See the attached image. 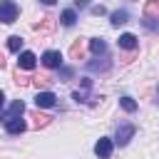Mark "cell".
I'll list each match as a JSON object with an SVG mask.
<instances>
[{
    "instance_id": "cell-1",
    "label": "cell",
    "mask_w": 159,
    "mask_h": 159,
    "mask_svg": "<svg viewBox=\"0 0 159 159\" xmlns=\"http://www.w3.org/2000/svg\"><path fill=\"white\" fill-rule=\"evenodd\" d=\"M17 15H20V10H17V5H15L12 0H2V2H0V22L10 25V22L17 20Z\"/></svg>"
},
{
    "instance_id": "cell-2",
    "label": "cell",
    "mask_w": 159,
    "mask_h": 159,
    "mask_svg": "<svg viewBox=\"0 0 159 159\" xmlns=\"http://www.w3.org/2000/svg\"><path fill=\"white\" fill-rule=\"evenodd\" d=\"M134 132H137V129H134V124H119V129H117V144H119V147H124V144L134 137Z\"/></svg>"
},
{
    "instance_id": "cell-3",
    "label": "cell",
    "mask_w": 159,
    "mask_h": 159,
    "mask_svg": "<svg viewBox=\"0 0 159 159\" xmlns=\"http://www.w3.org/2000/svg\"><path fill=\"white\" fill-rule=\"evenodd\" d=\"M94 154H97L99 159H109V154H112V139L99 137V142L94 144Z\"/></svg>"
},
{
    "instance_id": "cell-4",
    "label": "cell",
    "mask_w": 159,
    "mask_h": 159,
    "mask_svg": "<svg viewBox=\"0 0 159 159\" xmlns=\"http://www.w3.org/2000/svg\"><path fill=\"white\" fill-rule=\"evenodd\" d=\"M42 65L45 67H62V55L60 52H55V50H47L45 55H42Z\"/></svg>"
},
{
    "instance_id": "cell-5",
    "label": "cell",
    "mask_w": 159,
    "mask_h": 159,
    "mask_svg": "<svg viewBox=\"0 0 159 159\" xmlns=\"http://www.w3.org/2000/svg\"><path fill=\"white\" fill-rule=\"evenodd\" d=\"M55 102H57V97L52 92H47V89H40L37 97H35V104L37 107H55Z\"/></svg>"
},
{
    "instance_id": "cell-6",
    "label": "cell",
    "mask_w": 159,
    "mask_h": 159,
    "mask_svg": "<svg viewBox=\"0 0 159 159\" xmlns=\"http://www.w3.org/2000/svg\"><path fill=\"white\" fill-rule=\"evenodd\" d=\"M5 129H7L10 134H22V132L27 129V124H25L20 117H10V119H5Z\"/></svg>"
},
{
    "instance_id": "cell-7",
    "label": "cell",
    "mask_w": 159,
    "mask_h": 159,
    "mask_svg": "<svg viewBox=\"0 0 159 159\" xmlns=\"http://www.w3.org/2000/svg\"><path fill=\"white\" fill-rule=\"evenodd\" d=\"M30 119H32V127H35V129H40V127H47L52 117L42 114V112H40V107H37V112H30Z\"/></svg>"
},
{
    "instance_id": "cell-8",
    "label": "cell",
    "mask_w": 159,
    "mask_h": 159,
    "mask_svg": "<svg viewBox=\"0 0 159 159\" xmlns=\"http://www.w3.org/2000/svg\"><path fill=\"white\" fill-rule=\"evenodd\" d=\"M17 62H20V70H32L35 62H37V57H35L32 52L25 50V52H20V60H17Z\"/></svg>"
},
{
    "instance_id": "cell-9",
    "label": "cell",
    "mask_w": 159,
    "mask_h": 159,
    "mask_svg": "<svg viewBox=\"0 0 159 159\" xmlns=\"http://www.w3.org/2000/svg\"><path fill=\"white\" fill-rule=\"evenodd\" d=\"M25 112V102L22 99H15L10 107H7V112H5V119H10V117H20Z\"/></svg>"
},
{
    "instance_id": "cell-10",
    "label": "cell",
    "mask_w": 159,
    "mask_h": 159,
    "mask_svg": "<svg viewBox=\"0 0 159 159\" xmlns=\"http://www.w3.org/2000/svg\"><path fill=\"white\" fill-rule=\"evenodd\" d=\"M144 17L159 20V0H147V5H144Z\"/></svg>"
},
{
    "instance_id": "cell-11",
    "label": "cell",
    "mask_w": 159,
    "mask_h": 159,
    "mask_svg": "<svg viewBox=\"0 0 159 159\" xmlns=\"http://www.w3.org/2000/svg\"><path fill=\"white\" fill-rule=\"evenodd\" d=\"M119 47H124V50H134L137 47V37L132 35V32H124V35H119Z\"/></svg>"
},
{
    "instance_id": "cell-12",
    "label": "cell",
    "mask_w": 159,
    "mask_h": 159,
    "mask_svg": "<svg viewBox=\"0 0 159 159\" xmlns=\"http://www.w3.org/2000/svg\"><path fill=\"white\" fill-rule=\"evenodd\" d=\"M75 20H77V15H75V10H65V12L60 15V22H62L65 27H72V25H75Z\"/></svg>"
},
{
    "instance_id": "cell-13",
    "label": "cell",
    "mask_w": 159,
    "mask_h": 159,
    "mask_svg": "<svg viewBox=\"0 0 159 159\" xmlns=\"http://www.w3.org/2000/svg\"><path fill=\"white\" fill-rule=\"evenodd\" d=\"M89 50H92L94 55H104V52H107V45H104V40L97 37V40H89Z\"/></svg>"
},
{
    "instance_id": "cell-14",
    "label": "cell",
    "mask_w": 159,
    "mask_h": 159,
    "mask_svg": "<svg viewBox=\"0 0 159 159\" xmlns=\"http://www.w3.org/2000/svg\"><path fill=\"white\" fill-rule=\"evenodd\" d=\"M32 84H35L37 89H45V87L52 84V77H47V75H37V77H32Z\"/></svg>"
},
{
    "instance_id": "cell-15",
    "label": "cell",
    "mask_w": 159,
    "mask_h": 159,
    "mask_svg": "<svg viewBox=\"0 0 159 159\" xmlns=\"http://www.w3.org/2000/svg\"><path fill=\"white\" fill-rule=\"evenodd\" d=\"M127 17H129V15H127V10H117V12H112V25H114V27H119V25H124V22H127Z\"/></svg>"
},
{
    "instance_id": "cell-16",
    "label": "cell",
    "mask_w": 159,
    "mask_h": 159,
    "mask_svg": "<svg viewBox=\"0 0 159 159\" xmlns=\"http://www.w3.org/2000/svg\"><path fill=\"white\" fill-rule=\"evenodd\" d=\"M7 47H10L12 52H20V50H22V37H20V35L7 37Z\"/></svg>"
},
{
    "instance_id": "cell-17",
    "label": "cell",
    "mask_w": 159,
    "mask_h": 159,
    "mask_svg": "<svg viewBox=\"0 0 159 159\" xmlns=\"http://www.w3.org/2000/svg\"><path fill=\"white\" fill-rule=\"evenodd\" d=\"M82 52H84V47H82V42L77 40V42L70 47V57H72V60H80V57H82Z\"/></svg>"
},
{
    "instance_id": "cell-18",
    "label": "cell",
    "mask_w": 159,
    "mask_h": 159,
    "mask_svg": "<svg viewBox=\"0 0 159 159\" xmlns=\"http://www.w3.org/2000/svg\"><path fill=\"white\" fill-rule=\"evenodd\" d=\"M119 104H122V109H124V112H134V109H137V102H134L132 97H122V99H119Z\"/></svg>"
},
{
    "instance_id": "cell-19",
    "label": "cell",
    "mask_w": 159,
    "mask_h": 159,
    "mask_svg": "<svg viewBox=\"0 0 159 159\" xmlns=\"http://www.w3.org/2000/svg\"><path fill=\"white\" fill-rule=\"evenodd\" d=\"M32 82V77H25L22 72H20V67L15 70V84H20V87H25V84H30Z\"/></svg>"
},
{
    "instance_id": "cell-20",
    "label": "cell",
    "mask_w": 159,
    "mask_h": 159,
    "mask_svg": "<svg viewBox=\"0 0 159 159\" xmlns=\"http://www.w3.org/2000/svg\"><path fill=\"white\" fill-rule=\"evenodd\" d=\"M72 77V70L70 67H60V82H67Z\"/></svg>"
},
{
    "instance_id": "cell-21",
    "label": "cell",
    "mask_w": 159,
    "mask_h": 159,
    "mask_svg": "<svg viewBox=\"0 0 159 159\" xmlns=\"http://www.w3.org/2000/svg\"><path fill=\"white\" fill-rule=\"evenodd\" d=\"M52 27V17L47 15V17H42V25H37V30H50Z\"/></svg>"
},
{
    "instance_id": "cell-22",
    "label": "cell",
    "mask_w": 159,
    "mask_h": 159,
    "mask_svg": "<svg viewBox=\"0 0 159 159\" xmlns=\"http://www.w3.org/2000/svg\"><path fill=\"white\" fill-rule=\"evenodd\" d=\"M92 15H104V7H102V5H97V7H92Z\"/></svg>"
},
{
    "instance_id": "cell-23",
    "label": "cell",
    "mask_w": 159,
    "mask_h": 159,
    "mask_svg": "<svg viewBox=\"0 0 159 159\" xmlns=\"http://www.w3.org/2000/svg\"><path fill=\"white\" fill-rule=\"evenodd\" d=\"M87 2H89V0H75V5H77V7H84Z\"/></svg>"
},
{
    "instance_id": "cell-24",
    "label": "cell",
    "mask_w": 159,
    "mask_h": 159,
    "mask_svg": "<svg viewBox=\"0 0 159 159\" xmlns=\"http://www.w3.org/2000/svg\"><path fill=\"white\" fill-rule=\"evenodd\" d=\"M2 104H5V94H2V89H0V109H2Z\"/></svg>"
},
{
    "instance_id": "cell-25",
    "label": "cell",
    "mask_w": 159,
    "mask_h": 159,
    "mask_svg": "<svg viewBox=\"0 0 159 159\" xmlns=\"http://www.w3.org/2000/svg\"><path fill=\"white\" fill-rule=\"evenodd\" d=\"M40 2H45V5H55L57 0H40Z\"/></svg>"
},
{
    "instance_id": "cell-26",
    "label": "cell",
    "mask_w": 159,
    "mask_h": 159,
    "mask_svg": "<svg viewBox=\"0 0 159 159\" xmlns=\"http://www.w3.org/2000/svg\"><path fill=\"white\" fill-rule=\"evenodd\" d=\"M5 67V57H2V52H0V70Z\"/></svg>"
}]
</instances>
